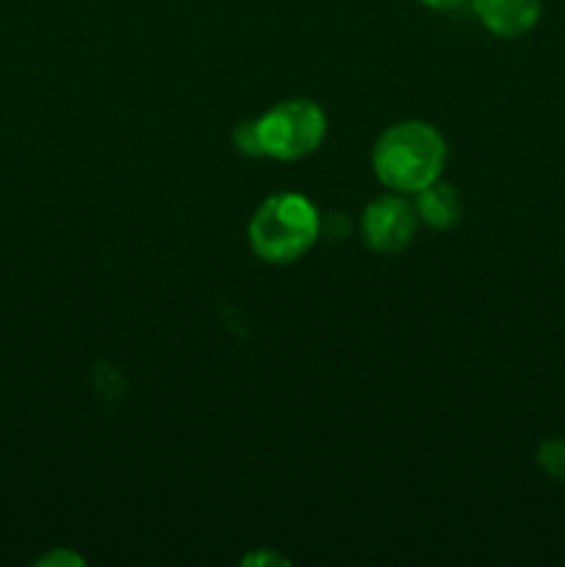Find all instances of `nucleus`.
I'll use <instances>...</instances> for the list:
<instances>
[{"instance_id": "1", "label": "nucleus", "mask_w": 565, "mask_h": 567, "mask_svg": "<svg viewBox=\"0 0 565 567\" xmlns=\"http://www.w3.org/2000/svg\"><path fill=\"white\" fill-rule=\"evenodd\" d=\"M446 166V142L432 125L419 120L399 122L377 138L371 169L377 181L397 194H419L441 181Z\"/></svg>"}, {"instance_id": "2", "label": "nucleus", "mask_w": 565, "mask_h": 567, "mask_svg": "<svg viewBox=\"0 0 565 567\" xmlns=\"http://www.w3.org/2000/svg\"><path fill=\"white\" fill-rule=\"evenodd\" d=\"M319 210L302 194H275L249 219V247L266 264L286 266L305 258L319 241Z\"/></svg>"}, {"instance_id": "3", "label": "nucleus", "mask_w": 565, "mask_h": 567, "mask_svg": "<svg viewBox=\"0 0 565 567\" xmlns=\"http://www.w3.org/2000/svg\"><path fill=\"white\" fill-rule=\"evenodd\" d=\"M260 153L277 161H299L316 153L327 136V116L314 100H286L255 120Z\"/></svg>"}, {"instance_id": "4", "label": "nucleus", "mask_w": 565, "mask_h": 567, "mask_svg": "<svg viewBox=\"0 0 565 567\" xmlns=\"http://www.w3.org/2000/svg\"><path fill=\"white\" fill-rule=\"evenodd\" d=\"M415 208H410L397 194L374 199L366 205L363 219H360V233L371 252L397 255L404 247H410L415 236Z\"/></svg>"}, {"instance_id": "5", "label": "nucleus", "mask_w": 565, "mask_h": 567, "mask_svg": "<svg viewBox=\"0 0 565 567\" xmlns=\"http://www.w3.org/2000/svg\"><path fill=\"white\" fill-rule=\"evenodd\" d=\"M482 25L499 39L526 37L537 25L543 0H471Z\"/></svg>"}, {"instance_id": "6", "label": "nucleus", "mask_w": 565, "mask_h": 567, "mask_svg": "<svg viewBox=\"0 0 565 567\" xmlns=\"http://www.w3.org/2000/svg\"><path fill=\"white\" fill-rule=\"evenodd\" d=\"M415 216L432 230H449L463 216V199H460L458 188L435 181L415 194Z\"/></svg>"}, {"instance_id": "7", "label": "nucleus", "mask_w": 565, "mask_h": 567, "mask_svg": "<svg viewBox=\"0 0 565 567\" xmlns=\"http://www.w3.org/2000/svg\"><path fill=\"white\" fill-rule=\"evenodd\" d=\"M537 465L554 482H565V437H548L537 449Z\"/></svg>"}, {"instance_id": "8", "label": "nucleus", "mask_w": 565, "mask_h": 567, "mask_svg": "<svg viewBox=\"0 0 565 567\" xmlns=\"http://www.w3.org/2000/svg\"><path fill=\"white\" fill-rule=\"evenodd\" d=\"M236 147L247 155H264L260 153V142H258V131H255V122H242L236 127Z\"/></svg>"}, {"instance_id": "9", "label": "nucleus", "mask_w": 565, "mask_h": 567, "mask_svg": "<svg viewBox=\"0 0 565 567\" xmlns=\"http://www.w3.org/2000/svg\"><path fill=\"white\" fill-rule=\"evenodd\" d=\"M37 565H83V557H78V554L72 551H53L48 554V557L39 559Z\"/></svg>"}, {"instance_id": "10", "label": "nucleus", "mask_w": 565, "mask_h": 567, "mask_svg": "<svg viewBox=\"0 0 565 567\" xmlns=\"http://www.w3.org/2000/svg\"><path fill=\"white\" fill-rule=\"evenodd\" d=\"M421 6H427V9H435V11H449V9H458L460 3H465V0H419Z\"/></svg>"}, {"instance_id": "11", "label": "nucleus", "mask_w": 565, "mask_h": 567, "mask_svg": "<svg viewBox=\"0 0 565 567\" xmlns=\"http://www.w3.org/2000/svg\"><path fill=\"white\" fill-rule=\"evenodd\" d=\"M266 563L286 565V559H282V557H269V554H253V557L244 559V565H266Z\"/></svg>"}]
</instances>
